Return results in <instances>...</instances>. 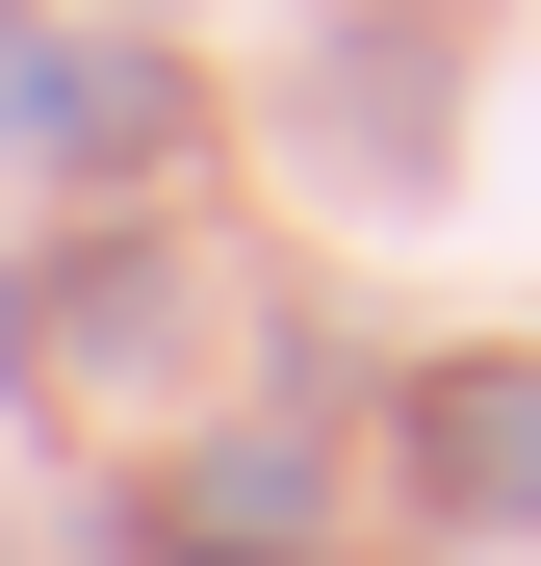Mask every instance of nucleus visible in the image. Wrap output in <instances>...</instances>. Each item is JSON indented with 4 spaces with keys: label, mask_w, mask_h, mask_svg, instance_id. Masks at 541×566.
Here are the masks:
<instances>
[{
    "label": "nucleus",
    "mask_w": 541,
    "mask_h": 566,
    "mask_svg": "<svg viewBox=\"0 0 541 566\" xmlns=\"http://www.w3.org/2000/svg\"><path fill=\"white\" fill-rule=\"evenodd\" d=\"M438 463H465V515H541V387H438Z\"/></svg>",
    "instance_id": "f257e3e1"
}]
</instances>
